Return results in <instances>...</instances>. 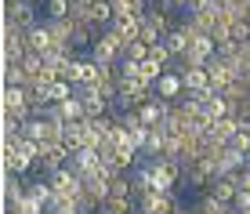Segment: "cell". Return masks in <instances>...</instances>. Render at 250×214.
<instances>
[{
	"instance_id": "ffe728a7",
	"label": "cell",
	"mask_w": 250,
	"mask_h": 214,
	"mask_svg": "<svg viewBox=\"0 0 250 214\" xmlns=\"http://www.w3.org/2000/svg\"><path fill=\"white\" fill-rule=\"evenodd\" d=\"M229 40L232 44H239V47H247L250 44V19H236L229 25Z\"/></svg>"
},
{
	"instance_id": "484cf974",
	"label": "cell",
	"mask_w": 250,
	"mask_h": 214,
	"mask_svg": "<svg viewBox=\"0 0 250 214\" xmlns=\"http://www.w3.org/2000/svg\"><path fill=\"white\" fill-rule=\"evenodd\" d=\"M22 4H29V7H37V11H44V4H47V0H22Z\"/></svg>"
},
{
	"instance_id": "44dd1931",
	"label": "cell",
	"mask_w": 250,
	"mask_h": 214,
	"mask_svg": "<svg viewBox=\"0 0 250 214\" xmlns=\"http://www.w3.org/2000/svg\"><path fill=\"white\" fill-rule=\"evenodd\" d=\"M221 95H225V98L232 102V106H236V109H239V106H243V102L250 98V87H247V84H243V80H232V84H229V87H225V91H221Z\"/></svg>"
},
{
	"instance_id": "8992f818",
	"label": "cell",
	"mask_w": 250,
	"mask_h": 214,
	"mask_svg": "<svg viewBox=\"0 0 250 214\" xmlns=\"http://www.w3.org/2000/svg\"><path fill=\"white\" fill-rule=\"evenodd\" d=\"M4 167H7V174H11V178H25V174H33L37 160L22 156V152L15 149V145H4Z\"/></svg>"
},
{
	"instance_id": "5bb4252c",
	"label": "cell",
	"mask_w": 250,
	"mask_h": 214,
	"mask_svg": "<svg viewBox=\"0 0 250 214\" xmlns=\"http://www.w3.org/2000/svg\"><path fill=\"white\" fill-rule=\"evenodd\" d=\"M113 19H116V7H113V0H98V4L91 7V22L98 25L102 33H105L109 25H113Z\"/></svg>"
},
{
	"instance_id": "d4e9b609",
	"label": "cell",
	"mask_w": 250,
	"mask_h": 214,
	"mask_svg": "<svg viewBox=\"0 0 250 214\" xmlns=\"http://www.w3.org/2000/svg\"><path fill=\"white\" fill-rule=\"evenodd\" d=\"M239 189H247V193H250V167L239 171Z\"/></svg>"
},
{
	"instance_id": "52a82bcc",
	"label": "cell",
	"mask_w": 250,
	"mask_h": 214,
	"mask_svg": "<svg viewBox=\"0 0 250 214\" xmlns=\"http://www.w3.org/2000/svg\"><path fill=\"white\" fill-rule=\"evenodd\" d=\"M207 73H210V87L218 91V95H221V91L229 87L232 80H236V73H232V65L225 62V58H218V55H214L210 62H207Z\"/></svg>"
},
{
	"instance_id": "ac0fdd59",
	"label": "cell",
	"mask_w": 250,
	"mask_h": 214,
	"mask_svg": "<svg viewBox=\"0 0 250 214\" xmlns=\"http://www.w3.org/2000/svg\"><path fill=\"white\" fill-rule=\"evenodd\" d=\"M73 95H76V84H69V80H55L47 87V102L51 106H62V102H69Z\"/></svg>"
},
{
	"instance_id": "277c9868",
	"label": "cell",
	"mask_w": 250,
	"mask_h": 214,
	"mask_svg": "<svg viewBox=\"0 0 250 214\" xmlns=\"http://www.w3.org/2000/svg\"><path fill=\"white\" fill-rule=\"evenodd\" d=\"M4 116L7 120H25L33 116V106H29V95H25V87H4Z\"/></svg>"
},
{
	"instance_id": "4fadbf2b",
	"label": "cell",
	"mask_w": 250,
	"mask_h": 214,
	"mask_svg": "<svg viewBox=\"0 0 250 214\" xmlns=\"http://www.w3.org/2000/svg\"><path fill=\"white\" fill-rule=\"evenodd\" d=\"M73 11H76L73 0H47V4H44L47 22H69V19H73Z\"/></svg>"
},
{
	"instance_id": "7a4b0ae2",
	"label": "cell",
	"mask_w": 250,
	"mask_h": 214,
	"mask_svg": "<svg viewBox=\"0 0 250 214\" xmlns=\"http://www.w3.org/2000/svg\"><path fill=\"white\" fill-rule=\"evenodd\" d=\"M124 44H127V40L120 37V33L105 29V33L98 37V44L91 47V58H94L98 65H120V51H124Z\"/></svg>"
},
{
	"instance_id": "7402d4cb",
	"label": "cell",
	"mask_w": 250,
	"mask_h": 214,
	"mask_svg": "<svg viewBox=\"0 0 250 214\" xmlns=\"http://www.w3.org/2000/svg\"><path fill=\"white\" fill-rule=\"evenodd\" d=\"M138 40H142L145 47H156V44H163V33L156 29V25H149V22H142V33H138Z\"/></svg>"
},
{
	"instance_id": "e0dca14e",
	"label": "cell",
	"mask_w": 250,
	"mask_h": 214,
	"mask_svg": "<svg viewBox=\"0 0 250 214\" xmlns=\"http://www.w3.org/2000/svg\"><path fill=\"white\" fill-rule=\"evenodd\" d=\"M58 113H62V120L65 124H80V120H87V109H83V98H69V102H62L58 106Z\"/></svg>"
},
{
	"instance_id": "9c48e42d",
	"label": "cell",
	"mask_w": 250,
	"mask_h": 214,
	"mask_svg": "<svg viewBox=\"0 0 250 214\" xmlns=\"http://www.w3.org/2000/svg\"><path fill=\"white\" fill-rule=\"evenodd\" d=\"M182 80H185V91H192V95H200V91H214V87H210V73H207V65L182 69Z\"/></svg>"
},
{
	"instance_id": "7c38bea8",
	"label": "cell",
	"mask_w": 250,
	"mask_h": 214,
	"mask_svg": "<svg viewBox=\"0 0 250 214\" xmlns=\"http://www.w3.org/2000/svg\"><path fill=\"white\" fill-rule=\"evenodd\" d=\"M98 214H138V200L134 196H109Z\"/></svg>"
},
{
	"instance_id": "2e32d148",
	"label": "cell",
	"mask_w": 250,
	"mask_h": 214,
	"mask_svg": "<svg viewBox=\"0 0 250 214\" xmlns=\"http://www.w3.org/2000/svg\"><path fill=\"white\" fill-rule=\"evenodd\" d=\"M210 134L229 145V142L239 134V116H221V120H214V131H210Z\"/></svg>"
},
{
	"instance_id": "ba28073f",
	"label": "cell",
	"mask_w": 250,
	"mask_h": 214,
	"mask_svg": "<svg viewBox=\"0 0 250 214\" xmlns=\"http://www.w3.org/2000/svg\"><path fill=\"white\" fill-rule=\"evenodd\" d=\"M163 44L170 47V55H174V62H178V58H185L188 47H192V33H188L185 25H178V29H170L167 37H163Z\"/></svg>"
},
{
	"instance_id": "6da1fadb",
	"label": "cell",
	"mask_w": 250,
	"mask_h": 214,
	"mask_svg": "<svg viewBox=\"0 0 250 214\" xmlns=\"http://www.w3.org/2000/svg\"><path fill=\"white\" fill-rule=\"evenodd\" d=\"M149 171H152V189L156 193H174L178 185H182V164L178 160H167V156H160V160H149Z\"/></svg>"
},
{
	"instance_id": "cb8c5ba5",
	"label": "cell",
	"mask_w": 250,
	"mask_h": 214,
	"mask_svg": "<svg viewBox=\"0 0 250 214\" xmlns=\"http://www.w3.org/2000/svg\"><path fill=\"white\" fill-rule=\"evenodd\" d=\"M232 211H243V214L250 211V193H247V189L236 193V200H232Z\"/></svg>"
},
{
	"instance_id": "8fae6325",
	"label": "cell",
	"mask_w": 250,
	"mask_h": 214,
	"mask_svg": "<svg viewBox=\"0 0 250 214\" xmlns=\"http://www.w3.org/2000/svg\"><path fill=\"white\" fill-rule=\"evenodd\" d=\"M109 29L120 33L124 40H138V33H142V19H134V15H116Z\"/></svg>"
},
{
	"instance_id": "d6986e66",
	"label": "cell",
	"mask_w": 250,
	"mask_h": 214,
	"mask_svg": "<svg viewBox=\"0 0 250 214\" xmlns=\"http://www.w3.org/2000/svg\"><path fill=\"white\" fill-rule=\"evenodd\" d=\"M196 214H232L229 203H221V200H214L210 193H200V200H196Z\"/></svg>"
},
{
	"instance_id": "30bf717a",
	"label": "cell",
	"mask_w": 250,
	"mask_h": 214,
	"mask_svg": "<svg viewBox=\"0 0 250 214\" xmlns=\"http://www.w3.org/2000/svg\"><path fill=\"white\" fill-rule=\"evenodd\" d=\"M163 149H167V131H163V127H152L149 138H145V145H142V156L145 160H160Z\"/></svg>"
},
{
	"instance_id": "603a6c76",
	"label": "cell",
	"mask_w": 250,
	"mask_h": 214,
	"mask_svg": "<svg viewBox=\"0 0 250 214\" xmlns=\"http://www.w3.org/2000/svg\"><path fill=\"white\" fill-rule=\"evenodd\" d=\"M229 145H232L236 152H243V156L250 160V134H247V131H239V134H236V138H232Z\"/></svg>"
},
{
	"instance_id": "4316f807",
	"label": "cell",
	"mask_w": 250,
	"mask_h": 214,
	"mask_svg": "<svg viewBox=\"0 0 250 214\" xmlns=\"http://www.w3.org/2000/svg\"><path fill=\"white\" fill-rule=\"evenodd\" d=\"M243 84H247V87H250V69H247V73H243Z\"/></svg>"
},
{
	"instance_id": "3957f363",
	"label": "cell",
	"mask_w": 250,
	"mask_h": 214,
	"mask_svg": "<svg viewBox=\"0 0 250 214\" xmlns=\"http://www.w3.org/2000/svg\"><path fill=\"white\" fill-rule=\"evenodd\" d=\"M4 25L7 29H22V33H29V29H37V7H29V4H22V0H7L4 4Z\"/></svg>"
},
{
	"instance_id": "5b68a950",
	"label": "cell",
	"mask_w": 250,
	"mask_h": 214,
	"mask_svg": "<svg viewBox=\"0 0 250 214\" xmlns=\"http://www.w3.org/2000/svg\"><path fill=\"white\" fill-rule=\"evenodd\" d=\"M156 98H163V102H182V95H185V80H182V73L178 69H167L156 80Z\"/></svg>"
},
{
	"instance_id": "9a60e30c",
	"label": "cell",
	"mask_w": 250,
	"mask_h": 214,
	"mask_svg": "<svg viewBox=\"0 0 250 214\" xmlns=\"http://www.w3.org/2000/svg\"><path fill=\"white\" fill-rule=\"evenodd\" d=\"M167 73V65H160V62H152V58H145V62H138V80L145 84V87H156V80Z\"/></svg>"
}]
</instances>
